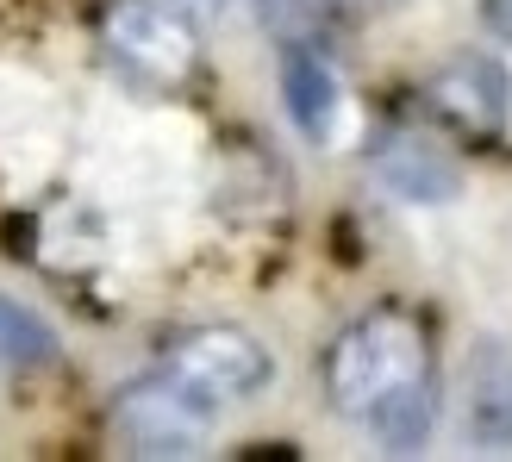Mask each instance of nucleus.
<instances>
[{
    "mask_svg": "<svg viewBox=\"0 0 512 462\" xmlns=\"http://www.w3.org/2000/svg\"><path fill=\"white\" fill-rule=\"evenodd\" d=\"M438 388V369H431V331L413 306L381 300L363 319H350L325 350V400L338 406L344 419L375 425V413H388L394 400Z\"/></svg>",
    "mask_w": 512,
    "mask_h": 462,
    "instance_id": "obj_1",
    "label": "nucleus"
},
{
    "mask_svg": "<svg viewBox=\"0 0 512 462\" xmlns=\"http://www.w3.org/2000/svg\"><path fill=\"white\" fill-rule=\"evenodd\" d=\"M213 419H219V406L200 400L163 363L113 394V431L132 456H194L213 438Z\"/></svg>",
    "mask_w": 512,
    "mask_h": 462,
    "instance_id": "obj_2",
    "label": "nucleus"
},
{
    "mask_svg": "<svg viewBox=\"0 0 512 462\" xmlns=\"http://www.w3.org/2000/svg\"><path fill=\"white\" fill-rule=\"evenodd\" d=\"M100 44H107V57L125 75H138L150 88H182L200 69L194 19L163 7V0H113V7L100 13Z\"/></svg>",
    "mask_w": 512,
    "mask_h": 462,
    "instance_id": "obj_3",
    "label": "nucleus"
},
{
    "mask_svg": "<svg viewBox=\"0 0 512 462\" xmlns=\"http://www.w3.org/2000/svg\"><path fill=\"white\" fill-rule=\"evenodd\" d=\"M163 369L182 375L200 400L213 406H238V400H256L275 381V363L263 338H250L244 325H188L163 344Z\"/></svg>",
    "mask_w": 512,
    "mask_h": 462,
    "instance_id": "obj_4",
    "label": "nucleus"
},
{
    "mask_svg": "<svg viewBox=\"0 0 512 462\" xmlns=\"http://www.w3.org/2000/svg\"><path fill=\"white\" fill-rule=\"evenodd\" d=\"M425 107L444 125H456L463 138H500L506 119H512V75L488 50H463V57L431 69Z\"/></svg>",
    "mask_w": 512,
    "mask_h": 462,
    "instance_id": "obj_5",
    "label": "nucleus"
},
{
    "mask_svg": "<svg viewBox=\"0 0 512 462\" xmlns=\"http://www.w3.org/2000/svg\"><path fill=\"white\" fill-rule=\"evenodd\" d=\"M369 163H375V182L394 200H406V207H450L463 194V163L419 125H388L375 138Z\"/></svg>",
    "mask_w": 512,
    "mask_h": 462,
    "instance_id": "obj_6",
    "label": "nucleus"
},
{
    "mask_svg": "<svg viewBox=\"0 0 512 462\" xmlns=\"http://www.w3.org/2000/svg\"><path fill=\"white\" fill-rule=\"evenodd\" d=\"M281 100H288V119L300 125L306 144H331L338 138V119H344V82L331 69L325 44H281Z\"/></svg>",
    "mask_w": 512,
    "mask_h": 462,
    "instance_id": "obj_7",
    "label": "nucleus"
},
{
    "mask_svg": "<svg viewBox=\"0 0 512 462\" xmlns=\"http://www.w3.org/2000/svg\"><path fill=\"white\" fill-rule=\"evenodd\" d=\"M400 0H263V19H269V32L281 44H325V38H338L350 32V25H369L381 13H394Z\"/></svg>",
    "mask_w": 512,
    "mask_h": 462,
    "instance_id": "obj_8",
    "label": "nucleus"
},
{
    "mask_svg": "<svg viewBox=\"0 0 512 462\" xmlns=\"http://www.w3.org/2000/svg\"><path fill=\"white\" fill-rule=\"evenodd\" d=\"M469 431L481 444H512V356L488 344L469 375Z\"/></svg>",
    "mask_w": 512,
    "mask_h": 462,
    "instance_id": "obj_9",
    "label": "nucleus"
},
{
    "mask_svg": "<svg viewBox=\"0 0 512 462\" xmlns=\"http://www.w3.org/2000/svg\"><path fill=\"white\" fill-rule=\"evenodd\" d=\"M0 363L7 369H50L57 363V331H50L32 306L0 294Z\"/></svg>",
    "mask_w": 512,
    "mask_h": 462,
    "instance_id": "obj_10",
    "label": "nucleus"
},
{
    "mask_svg": "<svg viewBox=\"0 0 512 462\" xmlns=\"http://www.w3.org/2000/svg\"><path fill=\"white\" fill-rule=\"evenodd\" d=\"M481 25H488L494 38L512 44V0H481Z\"/></svg>",
    "mask_w": 512,
    "mask_h": 462,
    "instance_id": "obj_11",
    "label": "nucleus"
}]
</instances>
